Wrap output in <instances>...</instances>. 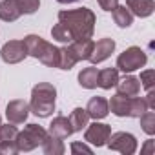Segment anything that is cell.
<instances>
[{
	"instance_id": "obj_1",
	"label": "cell",
	"mask_w": 155,
	"mask_h": 155,
	"mask_svg": "<svg viewBox=\"0 0 155 155\" xmlns=\"http://www.w3.org/2000/svg\"><path fill=\"white\" fill-rule=\"evenodd\" d=\"M58 24L69 37V40L79 38H91L97 24V17L88 8H77V9H64L58 13Z\"/></svg>"
},
{
	"instance_id": "obj_2",
	"label": "cell",
	"mask_w": 155,
	"mask_h": 155,
	"mask_svg": "<svg viewBox=\"0 0 155 155\" xmlns=\"http://www.w3.org/2000/svg\"><path fill=\"white\" fill-rule=\"evenodd\" d=\"M55 101H57V88L49 82H38L31 90L29 111H33L40 119H46V117L53 115Z\"/></svg>"
},
{
	"instance_id": "obj_3",
	"label": "cell",
	"mask_w": 155,
	"mask_h": 155,
	"mask_svg": "<svg viewBox=\"0 0 155 155\" xmlns=\"http://www.w3.org/2000/svg\"><path fill=\"white\" fill-rule=\"evenodd\" d=\"M22 42L26 46L28 57H33V58L40 60L48 68H57L58 66V48L53 46L51 42L44 40L38 35H28Z\"/></svg>"
},
{
	"instance_id": "obj_4",
	"label": "cell",
	"mask_w": 155,
	"mask_h": 155,
	"mask_svg": "<svg viewBox=\"0 0 155 155\" xmlns=\"http://www.w3.org/2000/svg\"><path fill=\"white\" fill-rule=\"evenodd\" d=\"M108 106H110V111L117 117H135V119H139L148 110L144 97H139V95L124 97L117 93L108 101Z\"/></svg>"
},
{
	"instance_id": "obj_5",
	"label": "cell",
	"mask_w": 155,
	"mask_h": 155,
	"mask_svg": "<svg viewBox=\"0 0 155 155\" xmlns=\"http://www.w3.org/2000/svg\"><path fill=\"white\" fill-rule=\"evenodd\" d=\"M48 139V131L38 126V124H28L24 126L22 131H18L15 142H17V148L18 151H33L35 148L42 146V142Z\"/></svg>"
},
{
	"instance_id": "obj_6",
	"label": "cell",
	"mask_w": 155,
	"mask_h": 155,
	"mask_svg": "<svg viewBox=\"0 0 155 155\" xmlns=\"http://www.w3.org/2000/svg\"><path fill=\"white\" fill-rule=\"evenodd\" d=\"M146 62H148V57H146L144 49H140L139 46H131L117 57V66L115 68L122 73H133V71L144 68Z\"/></svg>"
},
{
	"instance_id": "obj_7",
	"label": "cell",
	"mask_w": 155,
	"mask_h": 155,
	"mask_svg": "<svg viewBox=\"0 0 155 155\" xmlns=\"http://www.w3.org/2000/svg\"><path fill=\"white\" fill-rule=\"evenodd\" d=\"M106 146L122 155H133L137 151V139H135V135H131L128 131H115L110 135Z\"/></svg>"
},
{
	"instance_id": "obj_8",
	"label": "cell",
	"mask_w": 155,
	"mask_h": 155,
	"mask_svg": "<svg viewBox=\"0 0 155 155\" xmlns=\"http://www.w3.org/2000/svg\"><path fill=\"white\" fill-rule=\"evenodd\" d=\"M110 135H111V126L95 120L93 124H88V126H86L84 140H86L88 144H93V146L101 148V146H106Z\"/></svg>"
},
{
	"instance_id": "obj_9",
	"label": "cell",
	"mask_w": 155,
	"mask_h": 155,
	"mask_svg": "<svg viewBox=\"0 0 155 155\" xmlns=\"http://www.w3.org/2000/svg\"><path fill=\"white\" fill-rule=\"evenodd\" d=\"M0 57L6 64H18L28 57V51L22 40H8L0 49Z\"/></svg>"
},
{
	"instance_id": "obj_10",
	"label": "cell",
	"mask_w": 155,
	"mask_h": 155,
	"mask_svg": "<svg viewBox=\"0 0 155 155\" xmlns=\"http://www.w3.org/2000/svg\"><path fill=\"white\" fill-rule=\"evenodd\" d=\"M29 115V104L22 99H15L6 106V117L11 124H24Z\"/></svg>"
},
{
	"instance_id": "obj_11",
	"label": "cell",
	"mask_w": 155,
	"mask_h": 155,
	"mask_svg": "<svg viewBox=\"0 0 155 155\" xmlns=\"http://www.w3.org/2000/svg\"><path fill=\"white\" fill-rule=\"evenodd\" d=\"M113 51H115V40L113 38H108V37L106 38H101L99 42L93 44V51H91L90 62L91 64H101L106 58H110Z\"/></svg>"
},
{
	"instance_id": "obj_12",
	"label": "cell",
	"mask_w": 155,
	"mask_h": 155,
	"mask_svg": "<svg viewBox=\"0 0 155 155\" xmlns=\"http://www.w3.org/2000/svg\"><path fill=\"white\" fill-rule=\"evenodd\" d=\"M48 135H51V137H55V139H60V140H64V139H68L69 135H73V128H71L69 119L64 117V115H57V117L51 120L49 128H48Z\"/></svg>"
},
{
	"instance_id": "obj_13",
	"label": "cell",
	"mask_w": 155,
	"mask_h": 155,
	"mask_svg": "<svg viewBox=\"0 0 155 155\" xmlns=\"http://www.w3.org/2000/svg\"><path fill=\"white\" fill-rule=\"evenodd\" d=\"M117 93L124 95V97H135L140 93V82H139V77L133 75H124L122 79H119V82L115 84Z\"/></svg>"
},
{
	"instance_id": "obj_14",
	"label": "cell",
	"mask_w": 155,
	"mask_h": 155,
	"mask_svg": "<svg viewBox=\"0 0 155 155\" xmlns=\"http://www.w3.org/2000/svg\"><path fill=\"white\" fill-rule=\"evenodd\" d=\"M86 111L90 115V119L93 120H101L104 117H108L110 113V106H108V101L104 97H91L88 106H86Z\"/></svg>"
},
{
	"instance_id": "obj_15",
	"label": "cell",
	"mask_w": 155,
	"mask_h": 155,
	"mask_svg": "<svg viewBox=\"0 0 155 155\" xmlns=\"http://www.w3.org/2000/svg\"><path fill=\"white\" fill-rule=\"evenodd\" d=\"M126 8L131 11L133 17L148 18L155 9V2L153 0H126Z\"/></svg>"
},
{
	"instance_id": "obj_16",
	"label": "cell",
	"mask_w": 155,
	"mask_h": 155,
	"mask_svg": "<svg viewBox=\"0 0 155 155\" xmlns=\"http://www.w3.org/2000/svg\"><path fill=\"white\" fill-rule=\"evenodd\" d=\"M93 44L95 42L91 38H79V40L69 42V48H71L75 58L81 62V60H90L91 51H93Z\"/></svg>"
},
{
	"instance_id": "obj_17",
	"label": "cell",
	"mask_w": 155,
	"mask_h": 155,
	"mask_svg": "<svg viewBox=\"0 0 155 155\" xmlns=\"http://www.w3.org/2000/svg\"><path fill=\"white\" fill-rule=\"evenodd\" d=\"M20 15L22 13L18 9L17 0H2V2H0V20L15 22V20H18Z\"/></svg>"
},
{
	"instance_id": "obj_18",
	"label": "cell",
	"mask_w": 155,
	"mask_h": 155,
	"mask_svg": "<svg viewBox=\"0 0 155 155\" xmlns=\"http://www.w3.org/2000/svg\"><path fill=\"white\" fill-rule=\"evenodd\" d=\"M117 82H119V69H117V68L99 69V82H97L99 88H102V90H111V88H115Z\"/></svg>"
},
{
	"instance_id": "obj_19",
	"label": "cell",
	"mask_w": 155,
	"mask_h": 155,
	"mask_svg": "<svg viewBox=\"0 0 155 155\" xmlns=\"http://www.w3.org/2000/svg\"><path fill=\"white\" fill-rule=\"evenodd\" d=\"M97 82H99V69H97L95 66L84 68V69L79 73V84H81L84 90H95V88H97Z\"/></svg>"
},
{
	"instance_id": "obj_20",
	"label": "cell",
	"mask_w": 155,
	"mask_h": 155,
	"mask_svg": "<svg viewBox=\"0 0 155 155\" xmlns=\"http://www.w3.org/2000/svg\"><path fill=\"white\" fill-rule=\"evenodd\" d=\"M68 119H69V122H71L73 133H75V131H82V130L88 126V122H90V115H88L86 108H75Z\"/></svg>"
},
{
	"instance_id": "obj_21",
	"label": "cell",
	"mask_w": 155,
	"mask_h": 155,
	"mask_svg": "<svg viewBox=\"0 0 155 155\" xmlns=\"http://www.w3.org/2000/svg\"><path fill=\"white\" fill-rule=\"evenodd\" d=\"M111 15H113V20H115V24L119 26V28H130L131 24H133V15H131V11L126 8V6H117L113 11H111Z\"/></svg>"
},
{
	"instance_id": "obj_22",
	"label": "cell",
	"mask_w": 155,
	"mask_h": 155,
	"mask_svg": "<svg viewBox=\"0 0 155 155\" xmlns=\"http://www.w3.org/2000/svg\"><path fill=\"white\" fill-rule=\"evenodd\" d=\"M77 62L75 58V55H73V51H71V48L69 46H64V48H58V69H66V71H69Z\"/></svg>"
},
{
	"instance_id": "obj_23",
	"label": "cell",
	"mask_w": 155,
	"mask_h": 155,
	"mask_svg": "<svg viewBox=\"0 0 155 155\" xmlns=\"http://www.w3.org/2000/svg\"><path fill=\"white\" fill-rule=\"evenodd\" d=\"M42 151L46 155H62L66 151V146L60 139H55V137L48 135V139L42 142Z\"/></svg>"
},
{
	"instance_id": "obj_24",
	"label": "cell",
	"mask_w": 155,
	"mask_h": 155,
	"mask_svg": "<svg viewBox=\"0 0 155 155\" xmlns=\"http://www.w3.org/2000/svg\"><path fill=\"white\" fill-rule=\"evenodd\" d=\"M140 128L146 135H155V111L153 110H146L140 117Z\"/></svg>"
},
{
	"instance_id": "obj_25",
	"label": "cell",
	"mask_w": 155,
	"mask_h": 155,
	"mask_svg": "<svg viewBox=\"0 0 155 155\" xmlns=\"http://www.w3.org/2000/svg\"><path fill=\"white\" fill-rule=\"evenodd\" d=\"M17 4L22 15H33L40 8V0H17Z\"/></svg>"
},
{
	"instance_id": "obj_26",
	"label": "cell",
	"mask_w": 155,
	"mask_h": 155,
	"mask_svg": "<svg viewBox=\"0 0 155 155\" xmlns=\"http://www.w3.org/2000/svg\"><path fill=\"white\" fill-rule=\"evenodd\" d=\"M18 135L17 124H0V142L2 140H15Z\"/></svg>"
},
{
	"instance_id": "obj_27",
	"label": "cell",
	"mask_w": 155,
	"mask_h": 155,
	"mask_svg": "<svg viewBox=\"0 0 155 155\" xmlns=\"http://www.w3.org/2000/svg\"><path fill=\"white\" fill-rule=\"evenodd\" d=\"M139 82H140V88H144L146 91L151 90V88L155 86V71H153V69H144V71H140Z\"/></svg>"
},
{
	"instance_id": "obj_28",
	"label": "cell",
	"mask_w": 155,
	"mask_h": 155,
	"mask_svg": "<svg viewBox=\"0 0 155 155\" xmlns=\"http://www.w3.org/2000/svg\"><path fill=\"white\" fill-rule=\"evenodd\" d=\"M0 153H4V155H17L18 153L17 142L15 140H2V142H0Z\"/></svg>"
},
{
	"instance_id": "obj_29",
	"label": "cell",
	"mask_w": 155,
	"mask_h": 155,
	"mask_svg": "<svg viewBox=\"0 0 155 155\" xmlns=\"http://www.w3.org/2000/svg\"><path fill=\"white\" fill-rule=\"evenodd\" d=\"M69 150H71V153L73 155H79V153H93V150L86 144V142H71V146H69Z\"/></svg>"
},
{
	"instance_id": "obj_30",
	"label": "cell",
	"mask_w": 155,
	"mask_h": 155,
	"mask_svg": "<svg viewBox=\"0 0 155 155\" xmlns=\"http://www.w3.org/2000/svg\"><path fill=\"white\" fill-rule=\"evenodd\" d=\"M97 2H99L101 9H104V11H113L119 6V0H97Z\"/></svg>"
},
{
	"instance_id": "obj_31",
	"label": "cell",
	"mask_w": 155,
	"mask_h": 155,
	"mask_svg": "<svg viewBox=\"0 0 155 155\" xmlns=\"http://www.w3.org/2000/svg\"><path fill=\"white\" fill-rule=\"evenodd\" d=\"M144 101H146V104H148V110H155V90H153V88L148 90Z\"/></svg>"
},
{
	"instance_id": "obj_32",
	"label": "cell",
	"mask_w": 155,
	"mask_h": 155,
	"mask_svg": "<svg viewBox=\"0 0 155 155\" xmlns=\"http://www.w3.org/2000/svg\"><path fill=\"white\" fill-rule=\"evenodd\" d=\"M155 151V140H151V139H148L146 140V144L140 148V153H146V155H151Z\"/></svg>"
},
{
	"instance_id": "obj_33",
	"label": "cell",
	"mask_w": 155,
	"mask_h": 155,
	"mask_svg": "<svg viewBox=\"0 0 155 155\" xmlns=\"http://www.w3.org/2000/svg\"><path fill=\"white\" fill-rule=\"evenodd\" d=\"M58 4H73V2H77V0H57Z\"/></svg>"
},
{
	"instance_id": "obj_34",
	"label": "cell",
	"mask_w": 155,
	"mask_h": 155,
	"mask_svg": "<svg viewBox=\"0 0 155 155\" xmlns=\"http://www.w3.org/2000/svg\"><path fill=\"white\" fill-rule=\"evenodd\" d=\"M0 124H2V117H0Z\"/></svg>"
}]
</instances>
